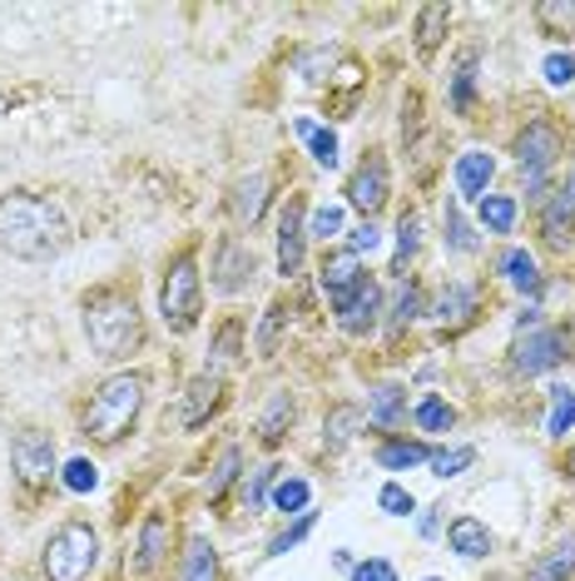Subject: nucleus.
I'll return each mask as SVG.
<instances>
[{
    "mask_svg": "<svg viewBox=\"0 0 575 581\" xmlns=\"http://www.w3.org/2000/svg\"><path fill=\"white\" fill-rule=\"evenodd\" d=\"M70 244V229L60 219V209L40 194H6L0 199V249L16 253L26 263L60 259V249Z\"/></svg>",
    "mask_w": 575,
    "mask_h": 581,
    "instance_id": "obj_1",
    "label": "nucleus"
},
{
    "mask_svg": "<svg viewBox=\"0 0 575 581\" xmlns=\"http://www.w3.org/2000/svg\"><path fill=\"white\" fill-rule=\"evenodd\" d=\"M84 333H90V343L100 358H130L144 338L140 303L120 289L90 293V299H84Z\"/></svg>",
    "mask_w": 575,
    "mask_h": 581,
    "instance_id": "obj_2",
    "label": "nucleus"
},
{
    "mask_svg": "<svg viewBox=\"0 0 575 581\" xmlns=\"http://www.w3.org/2000/svg\"><path fill=\"white\" fill-rule=\"evenodd\" d=\"M140 408H144V378L120 373L90 398V408H84V432H90L94 442H120L124 432L134 428Z\"/></svg>",
    "mask_w": 575,
    "mask_h": 581,
    "instance_id": "obj_3",
    "label": "nucleus"
},
{
    "mask_svg": "<svg viewBox=\"0 0 575 581\" xmlns=\"http://www.w3.org/2000/svg\"><path fill=\"white\" fill-rule=\"evenodd\" d=\"M100 557V537L84 522H65L60 532H50L46 542V577L50 581H84Z\"/></svg>",
    "mask_w": 575,
    "mask_h": 581,
    "instance_id": "obj_4",
    "label": "nucleus"
},
{
    "mask_svg": "<svg viewBox=\"0 0 575 581\" xmlns=\"http://www.w3.org/2000/svg\"><path fill=\"white\" fill-rule=\"evenodd\" d=\"M159 309H164V323L174 333H189L199 323V263H194V253H179L174 259L164 289H159Z\"/></svg>",
    "mask_w": 575,
    "mask_h": 581,
    "instance_id": "obj_5",
    "label": "nucleus"
},
{
    "mask_svg": "<svg viewBox=\"0 0 575 581\" xmlns=\"http://www.w3.org/2000/svg\"><path fill=\"white\" fill-rule=\"evenodd\" d=\"M556 160H561V134L551 130L546 120H531L516 140V164H521V174H526V184L541 189V179H546V169Z\"/></svg>",
    "mask_w": 575,
    "mask_h": 581,
    "instance_id": "obj_6",
    "label": "nucleus"
},
{
    "mask_svg": "<svg viewBox=\"0 0 575 581\" xmlns=\"http://www.w3.org/2000/svg\"><path fill=\"white\" fill-rule=\"evenodd\" d=\"M10 462H16L20 482H30V488L50 482L56 478V442H50V432L26 428L16 442H10Z\"/></svg>",
    "mask_w": 575,
    "mask_h": 581,
    "instance_id": "obj_7",
    "label": "nucleus"
},
{
    "mask_svg": "<svg viewBox=\"0 0 575 581\" xmlns=\"http://www.w3.org/2000/svg\"><path fill=\"white\" fill-rule=\"evenodd\" d=\"M561 358H566V333H556V329H531L526 338L516 343V373H526V378H536V373H546V368H556Z\"/></svg>",
    "mask_w": 575,
    "mask_h": 581,
    "instance_id": "obj_8",
    "label": "nucleus"
},
{
    "mask_svg": "<svg viewBox=\"0 0 575 581\" xmlns=\"http://www.w3.org/2000/svg\"><path fill=\"white\" fill-rule=\"evenodd\" d=\"M382 199H387V160L377 150L357 164V174L347 179V204L362 209V214H377Z\"/></svg>",
    "mask_w": 575,
    "mask_h": 581,
    "instance_id": "obj_9",
    "label": "nucleus"
},
{
    "mask_svg": "<svg viewBox=\"0 0 575 581\" xmlns=\"http://www.w3.org/2000/svg\"><path fill=\"white\" fill-rule=\"evenodd\" d=\"M253 249L243 244V239H223L219 244V263H214V283H219V293H239V289H249L253 283Z\"/></svg>",
    "mask_w": 575,
    "mask_h": 581,
    "instance_id": "obj_10",
    "label": "nucleus"
},
{
    "mask_svg": "<svg viewBox=\"0 0 575 581\" xmlns=\"http://www.w3.org/2000/svg\"><path fill=\"white\" fill-rule=\"evenodd\" d=\"M303 239H307V229H303V199H288V209H283V219H279V269H283V279H293V273L303 269Z\"/></svg>",
    "mask_w": 575,
    "mask_h": 581,
    "instance_id": "obj_11",
    "label": "nucleus"
},
{
    "mask_svg": "<svg viewBox=\"0 0 575 581\" xmlns=\"http://www.w3.org/2000/svg\"><path fill=\"white\" fill-rule=\"evenodd\" d=\"M362 279H367V273H362V263H357L353 249L327 253V259H323V289H327V299H333V309L353 299V289H357Z\"/></svg>",
    "mask_w": 575,
    "mask_h": 581,
    "instance_id": "obj_12",
    "label": "nucleus"
},
{
    "mask_svg": "<svg viewBox=\"0 0 575 581\" xmlns=\"http://www.w3.org/2000/svg\"><path fill=\"white\" fill-rule=\"evenodd\" d=\"M377 313H382V289L372 279H362L353 289V299L337 303V323H343L347 333H367L372 323H377Z\"/></svg>",
    "mask_w": 575,
    "mask_h": 581,
    "instance_id": "obj_13",
    "label": "nucleus"
},
{
    "mask_svg": "<svg viewBox=\"0 0 575 581\" xmlns=\"http://www.w3.org/2000/svg\"><path fill=\"white\" fill-rule=\"evenodd\" d=\"M575 229V174L566 189H556V194L546 199V209H541V234H546V244H566Z\"/></svg>",
    "mask_w": 575,
    "mask_h": 581,
    "instance_id": "obj_14",
    "label": "nucleus"
},
{
    "mask_svg": "<svg viewBox=\"0 0 575 581\" xmlns=\"http://www.w3.org/2000/svg\"><path fill=\"white\" fill-rule=\"evenodd\" d=\"M492 174H496V164H492V154H482V150H466L462 160H456V189H462L466 199H486Z\"/></svg>",
    "mask_w": 575,
    "mask_h": 581,
    "instance_id": "obj_15",
    "label": "nucleus"
},
{
    "mask_svg": "<svg viewBox=\"0 0 575 581\" xmlns=\"http://www.w3.org/2000/svg\"><path fill=\"white\" fill-rule=\"evenodd\" d=\"M164 552H169V517L154 512V517H144L140 557H134V567H140V572H154V567L164 562Z\"/></svg>",
    "mask_w": 575,
    "mask_h": 581,
    "instance_id": "obj_16",
    "label": "nucleus"
},
{
    "mask_svg": "<svg viewBox=\"0 0 575 581\" xmlns=\"http://www.w3.org/2000/svg\"><path fill=\"white\" fill-rule=\"evenodd\" d=\"M446 542H452V552L456 557H486L492 552V532H486L482 522H476V517H456L452 522V532H446Z\"/></svg>",
    "mask_w": 575,
    "mask_h": 581,
    "instance_id": "obj_17",
    "label": "nucleus"
},
{
    "mask_svg": "<svg viewBox=\"0 0 575 581\" xmlns=\"http://www.w3.org/2000/svg\"><path fill=\"white\" fill-rule=\"evenodd\" d=\"M575 572V532H566L536 567H531V581H566Z\"/></svg>",
    "mask_w": 575,
    "mask_h": 581,
    "instance_id": "obj_18",
    "label": "nucleus"
},
{
    "mask_svg": "<svg viewBox=\"0 0 575 581\" xmlns=\"http://www.w3.org/2000/svg\"><path fill=\"white\" fill-rule=\"evenodd\" d=\"M402 413H407V393H402L397 383H382L377 393H372V403H367V418L377 422V428H397Z\"/></svg>",
    "mask_w": 575,
    "mask_h": 581,
    "instance_id": "obj_19",
    "label": "nucleus"
},
{
    "mask_svg": "<svg viewBox=\"0 0 575 581\" xmlns=\"http://www.w3.org/2000/svg\"><path fill=\"white\" fill-rule=\"evenodd\" d=\"M263 204H269V179H263V174L243 179V184L233 189V214H239L243 224H259Z\"/></svg>",
    "mask_w": 575,
    "mask_h": 581,
    "instance_id": "obj_20",
    "label": "nucleus"
},
{
    "mask_svg": "<svg viewBox=\"0 0 575 581\" xmlns=\"http://www.w3.org/2000/svg\"><path fill=\"white\" fill-rule=\"evenodd\" d=\"M179 581H219V552L204 542V537H194L184 552V577Z\"/></svg>",
    "mask_w": 575,
    "mask_h": 581,
    "instance_id": "obj_21",
    "label": "nucleus"
},
{
    "mask_svg": "<svg viewBox=\"0 0 575 581\" xmlns=\"http://www.w3.org/2000/svg\"><path fill=\"white\" fill-rule=\"evenodd\" d=\"M422 462H432V452L422 442H387V448H377V468L387 472H407V468H422Z\"/></svg>",
    "mask_w": 575,
    "mask_h": 581,
    "instance_id": "obj_22",
    "label": "nucleus"
},
{
    "mask_svg": "<svg viewBox=\"0 0 575 581\" xmlns=\"http://www.w3.org/2000/svg\"><path fill=\"white\" fill-rule=\"evenodd\" d=\"M472 309H476V293L466 289V283H452V289H446L442 299H436L432 319H436V323H462Z\"/></svg>",
    "mask_w": 575,
    "mask_h": 581,
    "instance_id": "obj_23",
    "label": "nucleus"
},
{
    "mask_svg": "<svg viewBox=\"0 0 575 581\" xmlns=\"http://www.w3.org/2000/svg\"><path fill=\"white\" fill-rule=\"evenodd\" d=\"M293 130L307 140V150H313V160L323 164V169L337 164V134H333V130H323V124H313V120H297Z\"/></svg>",
    "mask_w": 575,
    "mask_h": 581,
    "instance_id": "obj_24",
    "label": "nucleus"
},
{
    "mask_svg": "<svg viewBox=\"0 0 575 581\" xmlns=\"http://www.w3.org/2000/svg\"><path fill=\"white\" fill-rule=\"evenodd\" d=\"M446 20H452V6H422V16H417V50L422 56H432V50L442 46Z\"/></svg>",
    "mask_w": 575,
    "mask_h": 581,
    "instance_id": "obj_25",
    "label": "nucleus"
},
{
    "mask_svg": "<svg viewBox=\"0 0 575 581\" xmlns=\"http://www.w3.org/2000/svg\"><path fill=\"white\" fill-rule=\"evenodd\" d=\"M239 343H243V323L229 319V323L219 329V338H214V358H209V373L223 378V368L239 363Z\"/></svg>",
    "mask_w": 575,
    "mask_h": 581,
    "instance_id": "obj_26",
    "label": "nucleus"
},
{
    "mask_svg": "<svg viewBox=\"0 0 575 581\" xmlns=\"http://www.w3.org/2000/svg\"><path fill=\"white\" fill-rule=\"evenodd\" d=\"M219 383H223V378H214V373H204V378H194V383H189V398H184V422H189V428H194V422L214 408Z\"/></svg>",
    "mask_w": 575,
    "mask_h": 581,
    "instance_id": "obj_27",
    "label": "nucleus"
},
{
    "mask_svg": "<svg viewBox=\"0 0 575 581\" xmlns=\"http://www.w3.org/2000/svg\"><path fill=\"white\" fill-rule=\"evenodd\" d=\"M472 80H476V50H462V60L452 70V110L456 114L472 110Z\"/></svg>",
    "mask_w": 575,
    "mask_h": 581,
    "instance_id": "obj_28",
    "label": "nucleus"
},
{
    "mask_svg": "<svg viewBox=\"0 0 575 581\" xmlns=\"http://www.w3.org/2000/svg\"><path fill=\"white\" fill-rule=\"evenodd\" d=\"M546 432H551V438H566V432H575V393H571V388H551Z\"/></svg>",
    "mask_w": 575,
    "mask_h": 581,
    "instance_id": "obj_29",
    "label": "nucleus"
},
{
    "mask_svg": "<svg viewBox=\"0 0 575 581\" xmlns=\"http://www.w3.org/2000/svg\"><path fill=\"white\" fill-rule=\"evenodd\" d=\"M482 224L492 229V234H511V224H516V199L511 194H486L482 199Z\"/></svg>",
    "mask_w": 575,
    "mask_h": 581,
    "instance_id": "obj_30",
    "label": "nucleus"
},
{
    "mask_svg": "<svg viewBox=\"0 0 575 581\" xmlns=\"http://www.w3.org/2000/svg\"><path fill=\"white\" fill-rule=\"evenodd\" d=\"M502 273H506L511 283H516L521 293H526V289H536V283H541V273H536V259H531L526 249H511L506 259H502Z\"/></svg>",
    "mask_w": 575,
    "mask_h": 581,
    "instance_id": "obj_31",
    "label": "nucleus"
},
{
    "mask_svg": "<svg viewBox=\"0 0 575 581\" xmlns=\"http://www.w3.org/2000/svg\"><path fill=\"white\" fill-rule=\"evenodd\" d=\"M288 422H293V398L279 393V398L269 403V413H263V422H259V432H263V442H269V448H273V442H283V428H288Z\"/></svg>",
    "mask_w": 575,
    "mask_h": 581,
    "instance_id": "obj_32",
    "label": "nucleus"
},
{
    "mask_svg": "<svg viewBox=\"0 0 575 581\" xmlns=\"http://www.w3.org/2000/svg\"><path fill=\"white\" fill-rule=\"evenodd\" d=\"M536 20L546 36H566V30L575 26V6H561V0H541L536 6Z\"/></svg>",
    "mask_w": 575,
    "mask_h": 581,
    "instance_id": "obj_33",
    "label": "nucleus"
},
{
    "mask_svg": "<svg viewBox=\"0 0 575 581\" xmlns=\"http://www.w3.org/2000/svg\"><path fill=\"white\" fill-rule=\"evenodd\" d=\"M452 422H456V413L442 403V398H422V403H417V428L422 432H446Z\"/></svg>",
    "mask_w": 575,
    "mask_h": 581,
    "instance_id": "obj_34",
    "label": "nucleus"
},
{
    "mask_svg": "<svg viewBox=\"0 0 575 581\" xmlns=\"http://www.w3.org/2000/svg\"><path fill=\"white\" fill-rule=\"evenodd\" d=\"M307 498H313V492H307L303 478H288V482H279V488H273V507H279V512H297V517H303Z\"/></svg>",
    "mask_w": 575,
    "mask_h": 581,
    "instance_id": "obj_35",
    "label": "nucleus"
},
{
    "mask_svg": "<svg viewBox=\"0 0 575 581\" xmlns=\"http://www.w3.org/2000/svg\"><path fill=\"white\" fill-rule=\"evenodd\" d=\"M417 239H422V219L402 214V224H397V269H407V259L417 253Z\"/></svg>",
    "mask_w": 575,
    "mask_h": 581,
    "instance_id": "obj_36",
    "label": "nucleus"
},
{
    "mask_svg": "<svg viewBox=\"0 0 575 581\" xmlns=\"http://www.w3.org/2000/svg\"><path fill=\"white\" fill-rule=\"evenodd\" d=\"M417 309H422V293H417V283H402V289H397V303H392V329H402V323H412V319H417Z\"/></svg>",
    "mask_w": 575,
    "mask_h": 581,
    "instance_id": "obj_37",
    "label": "nucleus"
},
{
    "mask_svg": "<svg viewBox=\"0 0 575 581\" xmlns=\"http://www.w3.org/2000/svg\"><path fill=\"white\" fill-rule=\"evenodd\" d=\"M446 244H452L456 253H472V249H476V234L466 229V219L456 214V204L446 209Z\"/></svg>",
    "mask_w": 575,
    "mask_h": 581,
    "instance_id": "obj_38",
    "label": "nucleus"
},
{
    "mask_svg": "<svg viewBox=\"0 0 575 581\" xmlns=\"http://www.w3.org/2000/svg\"><path fill=\"white\" fill-rule=\"evenodd\" d=\"M472 458L476 452L472 448H452V452H432V468H436V478H456L462 468H472Z\"/></svg>",
    "mask_w": 575,
    "mask_h": 581,
    "instance_id": "obj_39",
    "label": "nucleus"
},
{
    "mask_svg": "<svg viewBox=\"0 0 575 581\" xmlns=\"http://www.w3.org/2000/svg\"><path fill=\"white\" fill-rule=\"evenodd\" d=\"M60 478H65V488H70V492H90L94 482H100V472H94V462L74 458V462H65V472H60Z\"/></svg>",
    "mask_w": 575,
    "mask_h": 581,
    "instance_id": "obj_40",
    "label": "nucleus"
},
{
    "mask_svg": "<svg viewBox=\"0 0 575 581\" xmlns=\"http://www.w3.org/2000/svg\"><path fill=\"white\" fill-rule=\"evenodd\" d=\"M283 323H288V309H283V303H273V309H269V319H263V333H259V353H263V358H269L273 348H279Z\"/></svg>",
    "mask_w": 575,
    "mask_h": 581,
    "instance_id": "obj_41",
    "label": "nucleus"
},
{
    "mask_svg": "<svg viewBox=\"0 0 575 581\" xmlns=\"http://www.w3.org/2000/svg\"><path fill=\"white\" fill-rule=\"evenodd\" d=\"M353 422H357L353 408H337V413L327 418V448H343V442L353 438Z\"/></svg>",
    "mask_w": 575,
    "mask_h": 581,
    "instance_id": "obj_42",
    "label": "nucleus"
},
{
    "mask_svg": "<svg viewBox=\"0 0 575 581\" xmlns=\"http://www.w3.org/2000/svg\"><path fill=\"white\" fill-rule=\"evenodd\" d=\"M307 532H313V512H303V517H297V522H293V527H288V532H283V537H273V547H269V552H273V557H283V552H288V547H297V542H303V537H307Z\"/></svg>",
    "mask_w": 575,
    "mask_h": 581,
    "instance_id": "obj_43",
    "label": "nucleus"
},
{
    "mask_svg": "<svg viewBox=\"0 0 575 581\" xmlns=\"http://www.w3.org/2000/svg\"><path fill=\"white\" fill-rule=\"evenodd\" d=\"M233 472H239V448H229V452H223V458H219L214 478H209V498H219V492L229 488V482H233Z\"/></svg>",
    "mask_w": 575,
    "mask_h": 581,
    "instance_id": "obj_44",
    "label": "nucleus"
},
{
    "mask_svg": "<svg viewBox=\"0 0 575 581\" xmlns=\"http://www.w3.org/2000/svg\"><path fill=\"white\" fill-rule=\"evenodd\" d=\"M377 502H382V512H392V517H407L412 512V492L397 488V482H387V488L377 492Z\"/></svg>",
    "mask_w": 575,
    "mask_h": 581,
    "instance_id": "obj_45",
    "label": "nucleus"
},
{
    "mask_svg": "<svg viewBox=\"0 0 575 581\" xmlns=\"http://www.w3.org/2000/svg\"><path fill=\"white\" fill-rule=\"evenodd\" d=\"M273 472H279V468H263V472H253V478L243 482V502H249V512H259V507H263V492H269Z\"/></svg>",
    "mask_w": 575,
    "mask_h": 581,
    "instance_id": "obj_46",
    "label": "nucleus"
},
{
    "mask_svg": "<svg viewBox=\"0 0 575 581\" xmlns=\"http://www.w3.org/2000/svg\"><path fill=\"white\" fill-rule=\"evenodd\" d=\"M337 229H343V209H337V204H323V209L313 214V234H317V239H333Z\"/></svg>",
    "mask_w": 575,
    "mask_h": 581,
    "instance_id": "obj_47",
    "label": "nucleus"
},
{
    "mask_svg": "<svg viewBox=\"0 0 575 581\" xmlns=\"http://www.w3.org/2000/svg\"><path fill=\"white\" fill-rule=\"evenodd\" d=\"M541 70H546L551 84H571L575 80V60L571 56H546V66H541Z\"/></svg>",
    "mask_w": 575,
    "mask_h": 581,
    "instance_id": "obj_48",
    "label": "nucleus"
},
{
    "mask_svg": "<svg viewBox=\"0 0 575 581\" xmlns=\"http://www.w3.org/2000/svg\"><path fill=\"white\" fill-rule=\"evenodd\" d=\"M353 581H397V572H392V562H377V557H372V562L353 567Z\"/></svg>",
    "mask_w": 575,
    "mask_h": 581,
    "instance_id": "obj_49",
    "label": "nucleus"
},
{
    "mask_svg": "<svg viewBox=\"0 0 575 581\" xmlns=\"http://www.w3.org/2000/svg\"><path fill=\"white\" fill-rule=\"evenodd\" d=\"M377 244H382V234H377V224H372V219L362 229H353V253L357 249H377Z\"/></svg>",
    "mask_w": 575,
    "mask_h": 581,
    "instance_id": "obj_50",
    "label": "nucleus"
},
{
    "mask_svg": "<svg viewBox=\"0 0 575 581\" xmlns=\"http://www.w3.org/2000/svg\"><path fill=\"white\" fill-rule=\"evenodd\" d=\"M427 581H442V577H427Z\"/></svg>",
    "mask_w": 575,
    "mask_h": 581,
    "instance_id": "obj_51",
    "label": "nucleus"
},
{
    "mask_svg": "<svg viewBox=\"0 0 575 581\" xmlns=\"http://www.w3.org/2000/svg\"><path fill=\"white\" fill-rule=\"evenodd\" d=\"M571 472H575V462H571Z\"/></svg>",
    "mask_w": 575,
    "mask_h": 581,
    "instance_id": "obj_52",
    "label": "nucleus"
}]
</instances>
